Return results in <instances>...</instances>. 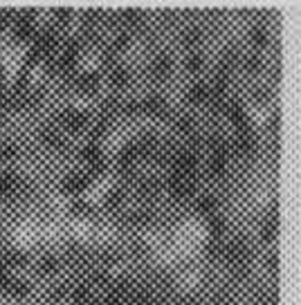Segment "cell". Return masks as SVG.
Masks as SVG:
<instances>
[{
	"mask_svg": "<svg viewBox=\"0 0 301 305\" xmlns=\"http://www.w3.org/2000/svg\"><path fill=\"white\" fill-rule=\"evenodd\" d=\"M18 155V146L16 144H3L0 146V162H9Z\"/></svg>",
	"mask_w": 301,
	"mask_h": 305,
	"instance_id": "obj_42",
	"label": "cell"
},
{
	"mask_svg": "<svg viewBox=\"0 0 301 305\" xmlns=\"http://www.w3.org/2000/svg\"><path fill=\"white\" fill-rule=\"evenodd\" d=\"M121 202H124V191H121L119 186H117V189H113L106 198H103L106 209H117V207H121Z\"/></svg>",
	"mask_w": 301,
	"mask_h": 305,
	"instance_id": "obj_29",
	"label": "cell"
},
{
	"mask_svg": "<svg viewBox=\"0 0 301 305\" xmlns=\"http://www.w3.org/2000/svg\"><path fill=\"white\" fill-rule=\"evenodd\" d=\"M75 85L83 92V95H95V92L99 90V74H97V72L79 74V77L75 79Z\"/></svg>",
	"mask_w": 301,
	"mask_h": 305,
	"instance_id": "obj_4",
	"label": "cell"
},
{
	"mask_svg": "<svg viewBox=\"0 0 301 305\" xmlns=\"http://www.w3.org/2000/svg\"><path fill=\"white\" fill-rule=\"evenodd\" d=\"M3 77H5V67L0 65V79H3Z\"/></svg>",
	"mask_w": 301,
	"mask_h": 305,
	"instance_id": "obj_55",
	"label": "cell"
},
{
	"mask_svg": "<svg viewBox=\"0 0 301 305\" xmlns=\"http://www.w3.org/2000/svg\"><path fill=\"white\" fill-rule=\"evenodd\" d=\"M65 296H67V290L63 285H59V288H52L47 292V303H59V301H63Z\"/></svg>",
	"mask_w": 301,
	"mask_h": 305,
	"instance_id": "obj_44",
	"label": "cell"
},
{
	"mask_svg": "<svg viewBox=\"0 0 301 305\" xmlns=\"http://www.w3.org/2000/svg\"><path fill=\"white\" fill-rule=\"evenodd\" d=\"M128 45H131V36H128L126 32H121V34H117V39L113 41L110 49H113V52H121V49H126Z\"/></svg>",
	"mask_w": 301,
	"mask_h": 305,
	"instance_id": "obj_41",
	"label": "cell"
},
{
	"mask_svg": "<svg viewBox=\"0 0 301 305\" xmlns=\"http://www.w3.org/2000/svg\"><path fill=\"white\" fill-rule=\"evenodd\" d=\"M131 79H133L131 70H126V67H121V65H117L115 70H110V74H108V81H110L113 88H126V85L131 83Z\"/></svg>",
	"mask_w": 301,
	"mask_h": 305,
	"instance_id": "obj_12",
	"label": "cell"
},
{
	"mask_svg": "<svg viewBox=\"0 0 301 305\" xmlns=\"http://www.w3.org/2000/svg\"><path fill=\"white\" fill-rule=\"evenodd\" d=\"M137 157H139V155H137V148H135V144L124 146V148H121V153H119V157H117L119 171H121V173H124V171H131Z\"/></svg>",
	"mask_w": 301,
	"mask_h": 305,
	"instance_id": "obj_10",
	"label": "cell"
},
{
	"mask_svg": "<svg viewBox=\"0 0 301 305\" xmlns=\"http://www.w3.org/2000/svg\"><path fill=\"white\" fill-rule=\"evenodd\" d=\"M81 157L88 162V164H92V162H97V159H101V148L95 144V141H90V144H85L81 148Z\"/></svg>",
	"mask_w": 301,
	"mask_h": 305,
	"instance_id": "obj_30",
	"label": "cell"
},
{
	"mask_svg": "<svg viewBox=\"0 0 301 305\" xmlns=\"http://www.w3.org/2000/svg\"><path fill=\"white\" fill-rule=\"evenodd\" d=\"M70 213L72 216H92V207L83 200H75L70 204Z\"/></svg>",
	"mask_w": 301,
	"mask_h": 305,
	"instance_id": "obj_37",
	"label": "cell"
},
{
	"mask_svg": "<svg viewBox=\"0 0 301 305\" xmlns=\"http://www.w3.org/2000/svg\"><path fill=\"white\" fill-rule=\"evenodd\" d=\"M276 229H279V211L272 209V216H268L261 225V240L272 242L276 238Z\"/></svg>",
	"mask_w": 301,
	"mask_h": 305,
	"instance_id": "obj_9",
	"label": "cell"
},
{
	"mask_svg": "<svg viewBox=\"0 0 301 305\" xmlns=\"http://www.w3.org/2000/svg\"><path fill=\"white\" fill-rule=\"evenodd\" d=\"M90 123V115L83 113V110H75V115H72L70 123H67V130H72V133H79V130H83L85 126Z\"/></svg>",
	"mask_w": 301,
	"mask_h": 305,
	"instance_id": "obj_19",
	"label": "cell"
},
{
	"mask_svg": "<svg viewBox=\"0 0 301 305\" xmlns=\"http://www.w3.org/2000/svg\"><path fill=\"white\" fill-rule=\"evenodd\" d=\"M261 67H263V63H261V59L256 57V54H250V57L243 59V70L247 74H259Z\"/></svg>",
	"mask_w": 301,
	"mask_h": 305,
	"instance_id": "obj_34",
	"label": "cell"
},
{
	"mask_svg": "<svg viewBox=\"0 0 301 305\" xmlns=\"http://www.w3.org/2000/svg\"><path fill=\"white\" fill-rule=\"evenodd\" d=\"M207 229H209V234H211V240H220V236L225 234V220L220 216H211Z\"/></svg>",
	"mask_w": 301,
	"mask_h": 305,
	"instance_id": "obj_25",
	"label": "cell"
},
{
	"mask_svg": "<svg viewBox=\"0 0 301 305\" xmlns=\"http://www.w3.org/2000/svg\"><path fill=\"white\" fill-rule=\"evenodd\" d=\"M142 113L151 115V117H164L169 113V105H167V101H164V97L151 95L142 101Z\"/></svg>",
	"mask_w": 301,
	"mask_h": 305,
	"instance_id": "obj_3",
	"label": "cell"
},
{
	"mask_svg": "<svg viewBox=\"0 0 301 305\" xmlns=\"http://www.w3.org/2000/svg\"><path fill=\"white\" fill-rule=\"evenodd\" d=\"M59 265H61V260L54 256V254H45L41 260H39V270L43 274H54V272H59Z\"/></svg>",
	"mask_w": 301,
	"mask_h": 305,
	"instance_id": "obj_24",
	"label": "cell"
},
{
	"mask_svg": "<svg viewBox=\"0 0 301 305\" xmlns=\"http://www.w3.org/2000/svg\"><path fill=\"white\" fill-rule=\"evenodd\" d=\"M41 139H43V144L50 146V148H63V146H65L63 135H61L59 130H54V128H45V130H43V133H41Z\"/></svg>",
	"mask_w": 301,
	"mask_h": 305,
	"instance_id": "obj_18",
	"label": "cell"
},
{
	"mask_svg": "<svg viewBox=\"0 0 301 305\" xmlns=\"http://www.w3.org/2000/svg\"><path fill=\"white\" fill-rule=\"evenodd\" d=\"M157 189H160V184H157V180H151V177H146V180H142L139 182V189H137V193H139V198H153L157 193Z\"/></svg>",
	"mask_w": 301,
	"mask_h": 305,
	"instance_id": "obj_27",
	"label": "cell"
},
{
	"mask_svg": "<svg viewBox=\"0 0 301 305\" xmlns=\"http://www.w3.org/2000/svg\"><path fill=\"white\" fill-rule=\"evenodd\" d=\"M72 303L75 305H85L92 298V294H90V288L88 285H79L77 290H72Z\"/></svg>",
	"mask_w": 301,
	"mask_h": 305,
	"instance_id": "obj_31",
	"label": "cell"
},
{
	"mask_svg": "<svg viewBox=\"0 0 301 305\" xmlns=\"http://www.w3.org/2000/svg\"><path fill=\"white\" fill-rule=\"evenodd\" d=\"M5 292H7L11 298H25L29 294V285L25 281H11L7 288H5Z\"/></svg>",
	"mask_w": 301,
	"mask_h": 305,
	"instance_id": "obj_22",
	"label": "cell"
},
{
	"mask_svg": "<svg viewBox=\"0 0 301 305\" xmlns=\"http://www.w3.org/2000/svg\"><path fill=\"white\" fill-rule=\"evenodd\" d=\"M238 63H241V57H238V52L234 47H227L223 52V57H220V65H218V72H223L229 77L232 72L238 67Z\"/></svg>",
	"mask_w": 301,
	"mask_h": 305,
	"instance_id": "obj_8",
	"label": "cell"
},
{
	"mask_svg": "<svg viewBox=\"0 0 301 305\" xmlns=\"http://www.w3.org/2000/svg\"><path fill=\"white\" fill-rule=\"evenodd\" d=\"M175 130H180V133H191L193 130V117L191 115H180L175 119Z\"/></svg>",
	"mask_w": 301,
	"mask_h": 305,
	"instance_id": "obj_39",
	"label": "cell"
},
{
	"mask_svg": "<svg viewBox=\"0 0 301 305\" xmlns=\"http://www.w3.org/2000/svg\"><path fill=\"white\" fill-rule=\"evenodd\" d=\"M70 21H72V9H65V7L54 9V23H57L59 27H65Z\"/></svg>",
	"mask_w": 301,
	"mask_h": 305,
	"instance_id": "obj_40",
	"label": "cell"
},
{
	"mask_svg": "<svg viewBox=\"0 0 301 305\" xmlns=\"http://www.w3.org/2000/svg\"><path fill=\"white\" fill-rule=\"evenodd\" d=\"M85 186H88V177L85 175H67L63 182H61V191L65 193V195H79L81 191H85Z\"/></svg>",
	"mask_w": 301,
	"mask_h": 305,
	"instance_id": "obj_5",
	"label": "cell"
},
{
	"mask_svg": "<svg viewBox=\"0 0 301 305\" xmlns=\"http://www.w3.org/2000/svg\"><path fill=\"white\" fill-rule=\"evenodd\" d=\"M207 97H209V88H207L205 83H193L191 88L187 90V99H189V103H193V105L205 103Z\"/></svg>",
	"mask_w": 301,
	"mask_h": 305,
	"instance_id": "obj_15",
	"label": "cell"
},
{
	"mask_svg": "<svg viewBox=\"0 0 301 305\" xmlns=\"http://www.w3.org/2000/svg\"><path fill=\"white\" fill-rule=\"evenodd\" d=\"M223 256L227 258V263H229V265H234V270H236V267H243L245 260H247V245H245L241 238L232 240L229 245H225Z\"/></svg>",
	"mask_w": 301,
	"mask_h": 305,
	"instance_id": "obj_1",
	"label": "cell"
},
{
	"mask_svg": "<svg viewBox=\"0 0 301 305\" xmlns=\"http://www.w3.org/2000/svg\"><path fill=\"white\" fill-rule=\"evenodd\" d=\"M101 67L103 70H115L117 67V52H113V49H103L101 54Z\"/></svg>",
	"mask_w": 301,
	"mask_h": 305,
	"instance_id": "obj_36",
	"label": "cell"
},
{
	"mask_svg": "<svg viewBox=\"0 0 301 305\" xmlns=\"http://www.w3.org/2000/svg\"><path fill=\"white\" fill-rule=\"evenodd\" d=\"M21 189V180H18L14 173H3L0 175V195L7 198V195H14Z\"/></svg>",
	"mask_w": 301,
	"mask_h": 305,
	"instance_id": "obj_11",
	"label": "cell"
},
{
	"mask_svg": "<svg viewBox=\"0 0 301 305\" xmlns=\"http://www.w3.org/2000/svg\"><path fill=\"white\" fill-rule=\"evenodd\" d=\"M171 70H173V63H171V59L169 57H155L153 59V63H151V77L155 79V81H164L171 74Z\"/></svg>",
	"mask_w": 301,
	"mask_h": 305,
	"instance_id": "obj_7",
	"label": "cell"
},
{
	"mask_svg": "<svg viewBox=\"0 0 301 305\" xmlns=\"http://www.w3.org/2000/svg\"><path fill=\"white\" fill-rule=\"evenodd\" d=\"M99 113H101V119H110V117H115V115H119L121 113V101H119V97H108L106 101H103L99 105Z\"/></svg>",
	"mask_w": 301,
	"mask_h": 305,
	"instance_id": "obj_16",
	"label": "cell"
},
{
	"mask_svg": "<svg viewBox=\"0 0 301 305\" xmlns=\"http://www.w3.org/2000/svg\"><path fill=\"white\" fill-rule=\"evenodd\" d=\"M124 301L126 298L121 296V294H117V292H106V298H103V305H124Z\"/></svg>",
	"mask_w": 301,
	"mask_h": 305,
	"instance_id": "obj_47",
	"label": "cell"
},
{
	"mask_svg": "<svg viewBox=\"0 0 301 305\" xmlns=\"http://www.w3.org/2000/svg\"><path fill=\"white\" fill-rule=\"evenodd\" d=\"M108 128H110V121H106V119H99V121L95 123V126L90 128V137H92V139H95V141H97V139H101V137L108 133Z\"/></svg>",
	"mask_w": 301,
	"mask_h": 305,
	"instance_id": "obj_38",
	"label": "cell"
},
{
	"mask_svg": "<svg viewBox=\"0 0 301 305\" xmlns=\"http://www.w3.org/2000/svg\"><path fill=\"white\" fill-rule=\"evenodd\" d=\"M268 41H270V36H268V32L263 27H252L250 29V43L256 49H263V47L268 45Z\"/></svg>",
	"mask_w": 301,
	"mask_h": 305,
	"instance_id": "obj_23",
	"label": "cell"
},
{
	"mask_svg": "<svg viewBox=\"0 0 301 305\" xmlns=\"http://www.w3.org/2000/svg\"><path fill=\"white\" fill-rule=\"evenodd\" d=\"M11 18H14V11H3V14H0V32H5V27H7V23L11 21Z\"/></svg>",
	"mask_w": 301,
	"mask_h": 305,
	"instance_id": "obj_51",
	"label": "cell"
},
{
	"mask_svg": "<svg viewBox=\"0 0 301 305\" xmlns=\"http://www.w3.org/2000/svg\"><path fill=\"white\" fill-rule=\"evenodd\" d=\"M180 305H200V298H198V296H193V294L182 296V298H180Z\"/></svg>",
	"mask_w": 301,
	"mask_h": 305,
	"instance_id": "obj_52",
	"label": "cell"
},
{
	"mask_svg": "<svg viewBox=\"0 0 301 305\" xmlns=\"http://www.w3.org/2000/svg\"><path fill=\"white\" fill-rule=\"evenodd\" d=\"M139 113H142V103L139 101H135V99L121 101V113L119 115H126V117H131V119H135Z\"/></svg>",
	"mask_w": 301,
	"mask_h": 305,
	"instance_id": "obj_32",
	"label": "cell"
},
{
	"mask_svg": "<svg viewBox=\"0 0 301 305\" xmlns=\"http://www.w3.org/2000/svg\"><path fill=\"white\" fill-rule=\"evenodd\" d=\"M149 220H151V213H149V211H135V213L128 218V222H131V225H135V227H144Z\"/></svg>",
	"mask_w": 301,
	"mask_h": 305,
	"instance_id": "obj_43",
	"label": "cell"
},
{
	"mask_svg": "<svg viewBox=\"0 0 301 305\" xmlns=\"http://www.w3.org/2000/svg\"><path fill=\"white\" fill-rule=\"evenodd\" d=\"M9 283H11V276H9V272L5 270L3 265H0V290H5Z\"/></svg>",
	"mask_w": 301,
	"mask_h": 305,
	"instance_id": "obj_50",
	"label": "cell"
},
{
	"mask_svg": "<svg viewBox=\"0 0 301 305\" xmlns=\"http://www.w3.org/2000/svg\"><path fill=\"white\" fill-rule=\"evenodd\" d=\"M88 283L90 285H99V288H108L113 281H110V276H108L106 272H90ZM90 285H88V288H90Z\"/></svg>",
	"mask_w": 301,
	"mask_h": 305,
	"instance_id": "obj_35",
	"label": "cell"
},
{
	"mask_svg": "<svg viewBox=\"0 0 301 305\" xmlns=\"http://www.w3.org/2000/svg\"><path fill=\"white\" fill-rule=\"evenodd\" d=\"M27 263V256L23 252H18V249H9V252L3 254V258H0V265L7 270V267H23Z\"/></svg>",
	"mask_w": 301,
	"mask_h": 305,
	"instance_id": "obj_14",
	"label": "cell"
},
{
	"mask_svg": "<svg viewBox=\"0 0 301 305\" xmlns=\"http://www.w3.org/2000/svg\"><path fill=\"white\" fill-rule=\"evenodd\" d=\"M182 43H184V47H196V45H200L202 43V32L198 27H191V29H187L184 32V36H182Z\"/></svg>",
	"mask_w": 301,
	"mask_h": 305,
	"instance_id": "obj_28",
	"label": "cell"
},
{
	"mask_svg": "<svg viewBox=\"0 0 301 305\" xmlns=\"http://www.w3.org/2000/svg\"><path fill=\"white\" fill-rule=\"evenodd\" d=\"M279 128H281V115L274 113V117H272V133H279Z\"/></svg>",
	"mask_w": 301,
	"mask_h": 305,
	"instance_id": "obj_53",
	"label": "cell"
},
{
	"mask_svg": "<svg viewBox=\"0 0 301 305\" xmlns=\"http://www.w3.org/2000/svg\"><path fill=\"white\" fill-rule=\"evenodd\" d=\"M225 113L227 117H229V121L234 123L236 128H243V126H247V113H245V108H243V103L241 101H229L225 105Z\"/></svg>",
	"mask_w": 301,
	"mask_h": 305,
	"instance_id": "obj_6",
	"label": "cell"
},
{
	"mask_svg": "<svg viewBox=\"0 0 301 305\" xmlns=\"http://www.w3.org/2000/svg\"><path fill=\"white\" fill-rule=\"evenodd\" d=\"M41 59H43V57H41L39 52H36V49H29V52H27V57H25V65H27V67H32V65L39 63Z\"/></svg>",
	"mask_w": 301,
	"mask_h": 305,
	"instance_id": "obj_49",
	"label": "cell"
},
{
	"mask_svg": "<svg viewBox=\"0 0 301 305\" xmlns=\"http://www.w3.org/2000/svg\"><path fill=\"white\" fill-rule=\"evenodd\" d=\"M223 249H225V245L220 240H211L209 245H207V256H211V258L223 256Z\"/></svg>",
	"mask_w": 301,
	"mask_h": 305,
	"instance_id": "obj_46",
	"label": "cell"
},
{
	"mask_svg": "<svg viewBox=\"0 0 301 305\" xmlns=\"http://www.w3.org/2000/svg\"><path fill=\"white\" fill-rule=\"evenodd\" d=\"M227 169V157H223V155H211L209 164H207V171H209L211 177H220Z\"/></svg>",
	"mask_w": 301,
	"mask_h": 305,
	"instance_id": "obj_20",
	"label": "cell"
},
{
	"mask_svg": "<svg viewBox=\"0 0 301 305\" xmlns=\"http://www.w3.org/2000/svg\"><path fill=\"white\" fill-rule=\"evenodd\" d=\"M216 209H218V202H216V198H211V195H202L198 198V202H196V213H200V216H214L216 213Z\"/></svg>",
	"mask_w": 301,
	"mask_h": 305,
	"instance_id": "obj_17",
	"label": "cell"
},
{
	"mask_svg": "<svg viewBox=\"0 0 301 305\" xmlns=\"http://www.w3.org/2000/svg\"><path fill=\"white\" fill-rule=\"evenodd\" d=\"M270 99V90L268 88H254L250 92V101H254V103H265Z\"/></svg>",
	"mask_w": 301,
	"mask_h": 305,
	"instance_id": "obj_45",
	"label": "cell"
},
{
	"mask_svg": "<svg viewBox=\"0 0 301 305\" xmlns=\"http://www.w3.org/2000/svg\"><path fill=\"white\" fill-rule=\"evenodd\" d=\"M276 260H279V256H276V254H272V256L268 258V267H272L274 272H276V267H279V263H276Z\"/></svg>",
	"mask_w": 301,
	"mask_h": 305,
	"instance_id": "obj_54",
	"label": "cell"
},
{
	"mask_svg": "<svg viewBox=\"0 0 301 305\" xmlns=\"http://www.w3.org/2000/svg\"><path fill=\"white\" fill-rule=\"evenodd\" d=\"M169 193L175 198V200H187V198L193 193V180L171 175L169 177Z\"/></svg>",
	"mask_w": 301,
	"mask_h": 305,
	"instance_id": "obj_2",
	"label": "cell"
},
{
	"mask_svg": "<svg viewBox=\"0 0 301 305\" xmlns=\"http://www.w3.org/2000/svg\"><path fill=\"white\" fill-rule=\"evenodd\" d=\"M202 65H205V57L202 54H189L187 61H184V67H187V72H200L202 70Z\"/></svg>",
	"mask_w": 301,
	"mask_h": 305,
	"instance_id": "obj_33",
	"label": "cell"
},
{
	"mask_svg": "<svg viewBox=\"0 0 301 305\" xmlns=\"http://www.w3.org/2000/svg\"><path fill=\"white\" fill-rule=\"evenodd\" d=\"M106 171H108V164L101 157V159H97V162H92V164H88V173H85V177H88V182H92V180L101 177Z\"/></svg>",
	"mask_w": 301,
	"mask_h": 305,
	"instance_id": "obj_26",
	"label": "cell"
},
{
	"mask_svg": "<svg viewBox=\"0 0 301 305\" xmlns=\"http://www.w3.org/2000/svg\"><path fill=\"white\" fill-rule=\"evenodd\" d=\"M18 41H27L34 36V23L32 21H18L16 18V29H14Z\"/></svg>",
	"mask_w": 301,
	"mask_h": 305,
	"instance_id": "obj_21",
	"label": "cell"
},
{
	"mask_svg": "<svg viewBox=\"0 0 301 305\" xmlns=\"http://www.w3.org/2000/svg\"><path fill=\"white\" fill-rule=\"evenodd\" d=\"M101 21H106V14L99 9H88L83 11L81 16V25H83V32H95V27L99 25Z\"/></svg>",
	"mask_w": 301,
	"mask_h": 305,
	"instance_id": "obj_13",
	"label": "cell"
},
{
	"mask_svg": "<svg viewBox=\"0 0 301 305\" xmlns=\"http://www.w3.org/2000/svg\"><path fill=\"white\" fill-rule=\"evenodd\" d=\"M41 97H43V92H41V90L25 95V108H34V105H39V103H41Z\"/></svg>",
	"mask_w": 301,
	"mask_h": 305,
	"instance_id": "obj_48",
	"label": "cell"
}]
</instances>
